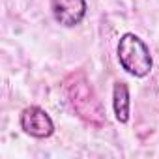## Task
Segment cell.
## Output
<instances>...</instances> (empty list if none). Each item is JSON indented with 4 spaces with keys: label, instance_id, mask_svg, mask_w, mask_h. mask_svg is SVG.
<instances>
[{
    "label": "cell",
    "instance_id": "6da1fadb",
    "mask_svg": "<svg viewBox=\"0 0 159 159\" xmlns=\"http://www.w3.org/2000/svg\"><path fill=\"white\" fill-rule=\"evenodd\" d=\"M66 90H67V98H69L73 111L77 112V116L81 120H84L86 124L94 127H101L107 124L105 109L99 98L96 96L94 88L90 86L88 79L83 73L71 75L66 81Z\"/></svg>",
    "mask_w": 159,
    "mask_h": 159
},
{
    "label": "cell",
    "instance_id": "7a4b0ae2",
    "mask_svg": "<svg viewBox=\"0 0 159 159\" xmlns=\"http://www.w3.org/2000/svg\"><path fill=\"white\" fill-rule=\"evenodd\" d=\"M118 60L122 67L135 77H144L152 69V54L146 43L129 32L124 34L118 41Z\"/></svg>",
    "mask_w": 159,
    "mask_h": 159
},
{
    "label": "cell",
    "instance_id": "3957f363",
    "mask_svg": "<svg viewBox=\"0 0 159 159\" xmlns=\"http://www.w3.org/2000/svg\"><path fill=\"white\" fill-rule=\"evenodd\" d=\"M21 127L25 133L36 139H47L54 131V124L51 116L39 107H26L21 112Z\"/></svg>",
    "mask_w": 159,
    "mask_h": 159
},
{
    "label": "cell",
    "instance_id": "277c9868",
    "mask_svg": "<svg viewBox=\"0 0 159 159\" xmlns=\"http://www.w3.org/2000/svg\"><path fill=\"white\" fill-rule=\"evenodd\" d=\"M51 10L54 15V21L62 26H75L86 15V2L84 0H52Z\"/></svg>",
    "mask_w": 159,
    "mask_h": 159
},
{
    "label": "cell",
    "instance_id": "5b68a950",
    "mask_svg": "<svg viewBox=\"0 0 159 159\" xmlns=\"http://www.w3.org/2000/svg\"><path fill=\"white\" fill-rule=\"evenodd\" d=\"M112 107L116 120L125 124L129 120V90L125 83H116L114 92H112Z\"/></svg>",
    "mask_w": 159,
    "mask_h": 159
}]
</instances>
